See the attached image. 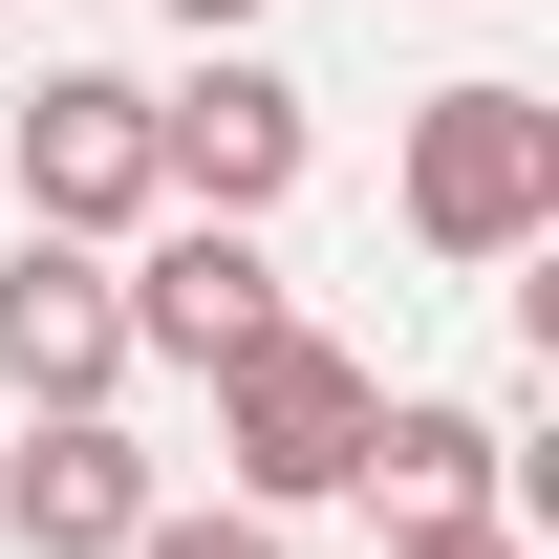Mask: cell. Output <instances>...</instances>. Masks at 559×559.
I'll return each mask as SVG.
<instances>
[{"instance_id":"obj_1","label":"cell","mask_w":559,"mask_h":559,"mask_svg":"<svg viewBox=\"0 0 559 559\" xmlns=\"http://www.w3.org/2000/svg\"><path fill=\"white\" fill-rule=\"evenodd\" d=\"M366 409H388V388H366V345H323V323L280 301L259 345L215 366V474L259 495V516H301V495H345V474H366Z\"/></svg>"},{"instance_id":"obj_2","label":"cell","mask_w":559,"mask_h":559,"mask_svg":"<svg viewBox=\"0 0 559 559\" xmlns=\"http://www.w3.org/2000/svg\"><path fill=\"white\" fill-rule=\"evenodd\" d=\"M409 237L430 259H538L559 237V108L538 86H430L409 108Z\"/></svg>"},{"instance_id":"obj_3","label":"cell","mask_w":559,"mask_h":559,"mask_svg":"<svg viewBox=\"0 0 559 559\" xmlns=\"http://www.w3.org/2000/svg\"><path fill=\"white\" fill-rule=\"evenodd\" d=\"M301 151H323V108H301L280 66H237V44H215L194 86H151V194L173 215H280Z\"/></svg>"},{"instance_id":"obj_4","label":"cell","mask_w":559,"mask_h":559,"mask_svg":"<svg viewBox=\"0 0 559 559\" xmlns=\"http://www.w3.org/2000/svg\"><path fill=\"white\" fill-rule=\"evenodd\" d=\"M22 215H44V237L173 215V194H151V86L130 66H44V86H22Z\"/></svg>"},{"instance_id":"obj_5","label":"cell","mask_w":559,"mask_h":559,"mask_svg":"<svg viewBox=\"0 0 559 559\" xmlns=\"http://www.w3.org/2000/svg\"><path fill=\"white\" fill-rule=\"evenodd\" d=\"M0 388H22V409H108V388H130V280H108V237H22V259H0Z\"/></svg>"},{"instance_id":"obj_6","label":"cell","mask_w":559,"mask_h":559,"mask_svg":"<svg viewBox=\"0 0 559 559\" xmlns=\"http://www.w3.org/2000/svg\"><path fill=\"white\" fill-rule=\"evenodd\" d=\"M130 280V366H237L280 323V259H259V215H173L151 259H108Z\"/></svg>"},{"instance_id":"obj_7","label":"cell","mask_w":559,"mask_h":559,"mask_svg":"<svg viewBox=\"0 0 559 559\" xmlns=\"http://www.w3.org/2000/svg\"><path fill=\"white\" fill-rule=\"evenodd\" d=\"M130 516H151V452L108 409H22V452H0V538L22 559H130Z\"/></svg>"},{"instance_id":"obj_8","label":"cell","mask_w":559,"mask_h":559,"mask_svg":"<svg viewBox=\"0 0 559 559\" xmlns=\"http://www.w3.org/2000/svg\"><path fill=\"white\" fill-rule=\"evenodd\" d=\"M388 516H452V495H495V409H452V388H409V409H366V474Z\"/></svg>"},{"instance_id":"obj_9","label":"cell","mask_w":559,"mask_h":559,"mask_svg":"<svg viewBox=\"0 0 559 559\" xmlns=\"http://www.w3.org/2000/svg\"><path fill=\"white\" fill-rule=\"evenodd\" d=\"M130 559H280V516H259V495H237V516H173V495H151Z\"/></svg>"},{"instance_id":"obj_10","label":"cell","mask_w":559,"mask_h":559,"mask_svg":"<svg viewBox=\"0 0 559 559\" xmlns=\"http://www.w3.org/2000/svg\"><path fill=\"white\" fill-rule=\"evenodd\" d=\"M388 559H516V516H495V495H452V516H388Z\"/></svg>"},{"instance_id":"obj_11","label":"cell","mask_w":559,"mask_h":559,"mask_svg":"<svg viewBox=\"0 0 559 559\" xmlns=\"http://www.w3.org/2000/svg\"><path fill=\"white\" fill-rule=\"evenodd\" d=\"M173 22H194V44H237V22H259V0H173Z\"/></svg>"}]
</instances>
